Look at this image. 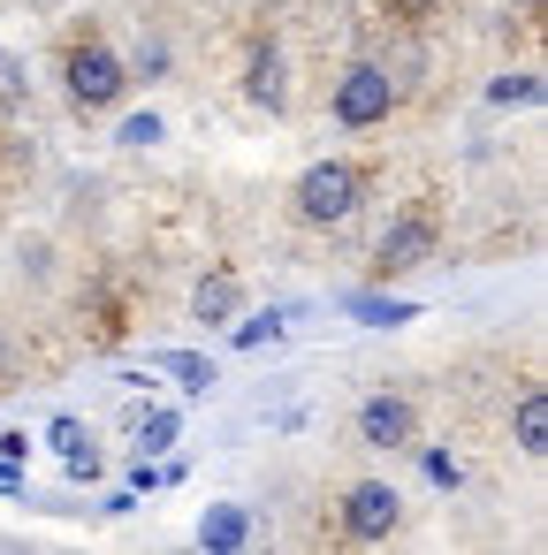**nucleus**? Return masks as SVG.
<instances>
[{"label":"nucleus","mask_w":548,"mask_h":555,"mask_svg":"<svg viewBox=\"0 0 548 555\" xmlns=\"http://www.w3.org/2000/svg\"><path fill=\"white\" fill-rule=\"evenodd\" d=\"M358 198H366V168H358V160H320V168H305L297 191H290V206H297L305 229H335V221H351Z\"/></svg>","instance_id":"nucleus-1"},{"label":"nucleus","mask_w":548,"mask_h":555,"mask_svg":"<svg viewBox=\"0 0 548 555\" xmlns=\"http://www.w3.org/2000/svg\"><path fill=\"white\" fill-rule=\"evenodd\" d=\"M62 77H69V100H77L85 115H92V107H115V100L130 92V69H123V54H115L100 31H77V39H69Z\"/></svg>","instance_id":"nucleus-2"},{"label":"nucleus","mask_w":548,"mask_h":555,"mask_svg":"<svg viewBox=\"0 0 548 555\" xmlns=\"http://www.w3.org/2000/svg\"><path fill=\"white\" fill-rule=\"evenodd\" d=\"M388 115H396V77L381 62H351L335 77V122L343 130H381Z\"/></svg>","instance_id":"nucleus-3"},{"label":"nucleus","mask_w":548,"mask_h":555,"mask_svg":"<svg viewBox=\"0 0 548 555\" xmlns=\"http://www.w3.org/2000/svg\"><path fill=\"white\" fill-rule=\"evenodd\" d=\"M434 244H442L434 214H426V206H411V214H396V221H388V236H381V251H373V274H381V282H404V274H419V267L434 259Z\"/></svg>","instance_id":"nucleus-4"},{"label":"nucleus","mask_w":548,"mask_h":555,"mask_svg":"<svg viewBox=\"0 0 548 555\" xmlns=\"http://www.w3.org/2000/svg\"><path fill=\"white\" fill-rule=\"evenodd\" d=\"M396 517H404V494H396L388 479H358V487L343 494V532H351V540H388Z\"/></svg>","instance_id":"nucleus-5"},{"label":"nucleus","mask_w":548,"mask_h":555,"mask_svg":"<svg viewBox=\"0 0 548 555\" xmlns=\"http://www.w3.org/2000/svg\"><path fill=\"white\" fill-rule=\"evenodd\" d=\"M411 434H419L411 396H366V403H358V441H366V449H404Z\"/></svg>","instance_id":"nucleus-6"},{"label":"nucleus","mask_w":548,"mask_h":555,"mask_svg":"<svg viewBox=\"0 0 548 555\" xmlns=\"http://www.w3.org/2000/svg\"><path fill=\"white\" fill-rule=\"evenodd\" d=\"M237 305H244V282H237V267H214V274L191 289V320H199V327H221V320H237Z\"/></svg>","instance_id":"nucleus-7"},{"label":"nucleus","mask_w":548,"mask_h":555,"mask_svg":"<svg viewBox=\"0 0 548 555\" xmlns=\"http://www.w3.org/2000/svg\"><path fill=\"white\" fill-rule=\"evenodd\" d=\"M85 320H92L85 335H92L100 350H115V343L130 335V297H123L115 282H92V297H85Z\"/></svg>","instance_id":"nucleus-8"},{"label":"nucleus","mask_w":548,"mask_h":555,"mask_svg":"<svg viewBox=\"0 0 548 555\" xmlns=\"http://www.w3.org/2000/svg\"><path fill=\"white\" fill-rule=\"evenodd\" d=\"M244 540H252V509H244V502H214V509L199 517V547L229 555V547H244Z\"/></svg>","instance_id":"nucleus-9"},{"label":"nucleus","mask_w":548,"mask_h":555,"mask_svg":"<svg viewBox=\"0 0 548 555\" xmlns=\"http://www.w3.org/2000/svg\"><path fill=\"white\" fill-rule=\"evenodd\" d=\"M244 92H252L259 107H282L290 85H282V54H275V47H252V62H244Z\"/></svg>","instance_id":"nucleus-10"},{"label":"nucleus","mask_w":548,"mask_h":555,"mask_svg":"<svg viewBox=\"0 0 548 555\" xmlns=\"http://www.w3.org/2000/svg\"><path fill=\"white\" fill-rule=\"evenodd\" d=\"M510 426H518V449H525V456H540V449H548V396H540V388H525Z\"/></svg>","instance_id":"nucleus-11"},{"label":"nucleus","mask_w":548,"mask_h":555,"mask_svg":"<svg viewBox=\"0 0 548 555\" xmlns=\"http://www.w3.org/2000/svg\"><path fill=\"white\" fill-rule=\"evenodd\" d=\"M351 312H358L366 327H404V320H419V305H404V297H351Z\"/></svg>","instance_id":"nucleus-12"},{"label":"nucleus","mask_w":548,"mask_h":555,"mask_svg":"<svg viewBox=\"0 0 548 555\" xmlns=\"http://www.w3.org/2000/svg\"><path fill=\"white\" fill-rule=\"evenodd\" d=\"M487 100H495V107H533V100H540V77H533V69H510V77L487 85Z\"/></svg>","instance_id":"nucleus-13"},{"label":"nucleus","mask_w":548,"mask_h":555,"mask_svg":"<svg viewBox=\"0 0 548 555\" xmlns=\"http://www.w3.org/2000/svg\"><path fill=\"white\" fill-rule=\"evenodd\" d=\"M161 365H168V373H176L191 396H206V388H214V365H206V358H191V350H168Z\"/></svg>","instance_id":"nucleus-14"},{"label":"nucleus","mask_w":548,"mask_h":555,"mask_svg":"<svg viewBox=\"0 0 548 555\" xmlns=\"http://www.w3.org/2000/svg\"><path fill=\"white\" fill-rule=\"evenodd\" d=\"M176 426H183L176 411H145V426H138V456H161V449L176 441Z\"/></svg>","instance_id":"nucleus-15"},{"label":"nucleus","mask_w":548,"mask_h":555,"mask_svg":"<svg viewBox=\"0 0 548 555\" xmlns=\"http://www.w3.org/2000/svg\"><path fill=\"white\" fill-rule=\"evenodd\" d=\"M47 441H54L62 456H85V449H92V434H85L77 418H54V426H47Z\"/></svg>","instance_id":"nucleus-16"},{"label":"nucleus","mask_w":548,"mask_h":555,"mask_svg":"<svg viewBox=\"0 0 548 555\" xmlns=\"http://www.w3.org/2000/svg\"><path fill=\"white\" fill-rule=\"evenodd\" d=\"M275 335H282L275 312H267V320H244V327H237V350H259V343H275Z\"/></svg>","instance_id":"nucleus-17"},{"label":"nucleus","mask_w":548,"mask_h":555,"mask_svg":"<svg viewBox=\"0 0 548 555\" xmlns=\"http://www.w3.org/2000/svg\"><path fill=\"white\" fill-rule=\"evenodd\" d=\"M115 138H123V145H153V138H161V122H153V115H130Z\"/></svg>","instance_id":"nucleus-18"},{"label":"nucleus","mask_w":548,"mask_h":555,"mask_svg":"<svg viewBox=\"0 0 548 555\" xmlns=\"http://www.w3.org/2000/svg\"><path fill=\"white\" fill-rule=\"evenodd\" d=\"M426 479H434V487H457V456H449V449H426Z\"/></svg>","instance_id":"nucleus-19"},{"label":"nucleus","mask_w":548,"mask_h":555,"mask_svg":"<svg viewBox=\"0 0 548 555\" xmlns=\"http://www.w3.org/2000/svg\"><path fill=\"white\" fill-rule=\"evenodd\" d=\"M426 9H442V0H388V16H396V24H419Z\"/></svg>","instance_id":"nucleus-20"},{"label":"nucleus","mask_w":548,"mask_h":555,"mask_svg":"<svg viewBox=\"0 0 548 555\" xmlns=\"http://www.w3.org/2000/svg\"><path fill=\"white\" fill-rule=\"evenodd\" d=\"M24 456H31V441H24V434H0V464H24Z\"/></svg>","instance_id":"nucleus-21"},{"label":"nucleus","mask_w":548,"mask_h":555,"mask_svg":"<svg viewBox=\"0 0 548 555\" xmlns=\"http://www.w3.org/2000/svg\"><path fill=\"white\" fill-rule=\"evenodd\" d=\"M9 380H16V350H9V343H0V388H9Z\"/></svg>","instance_id":"nucleus-22"},{"label":"nucleus","mask_w":548,"mask_h":555,"mask_svg":"<svg viewBox=\"0 0 548 555\" xmlns=\"http://www.w3.org/2000/svg\"><path fill=\"white\" fill-rule=\"evenodd\" d=\"M16 487H24V472H16V464H0V494H16Z\"/></svg>","instance_id":"nucleus-23"},{"label":"nucleus","mask_w":548,"mask_h":555,"mask_svg":"<svg viewBox=\"0 0 548 555\" xmlns=\"http://www.w3.org/2000/svg\"><path fill=\"white\" fill-rule=\"evenodd\" d=\"M518 9H540V0H518Z\"/></svg>","instance_id":"nucleus-24"}]
</instances>
